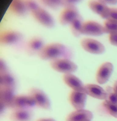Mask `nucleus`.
Wrapping results in <instances>:
<instances>
[{
  "mask_svg": "<svg viewBox=\"0 0 117 121\" xmlns=\"http://www.w3.org/2000/svg\"><path fill=\"white\" fill-rule=\"evenodd\" d=\"M38 55L42 60L51 61L60 58L70 59L72 52L64 44L53 43L44 45L38 53Z\"/></svg>",
  "mask_w": 117,
  "mask_h": 121,
  "instance_id": "obj_1",
  "label": "nucleus"
},
{
  "mask_svg": "<svg viewBox=\"0 0 117 121\" xmlns=\"http://www.w3.org/2000/svg\"><path fill=\"white\" fill-rule=\"evenodd\" d=\"M50 66L54 70L65 74L75 72L77 69V65L69 59L60 58L51 60Z\"/></svg>",
  "mask_w": 117,
  "mask_h": 121,
  "instance_id": "obj_2",
  "label": "nucleus"
},
{
  "mask_svg": "<svg viewBox=\"0 0 117 121\" xmlns=\"http://www.w3.org/2000/svg\"><path fill=\"white\" fill-rule=\"evenodd\" d=\"M30 12L35 19L44 26L52 28L54 26V20L52 15L39 6Z\"/></svg>",
  "mask_w": 117,
  "mask_h": 121,
  "instance_id": "obj_3",
  "label": "nucleus"
},
{
  "mask_svg": "<svg viewBox=\"0 0 117 121\" xmlns=\"http://www.w3.org/2000/svg\"><path fill=\"white\" fill-rule=\"evenodd\" d=\"M80 44L84 51L91 54H100L105 50L104 46L101 43L91 38H83Z\"/></svg>",
  "mask_w": 117,
  "mask_h": 121,
  "instance_id": "obj_4",
  "label": "nucleus"
},
{
  "mask_svg": "<svg viewBox=\"0 0 117 121\" xmlns=\"http://www.w3.org/2000/svg\"><path fill=\"white\" fill-rule=\"evenodd\" d=\"M35 105H36L35 102L31 95H21L14 96L10 107L14 110L28 109Z\"/></svg>",
  "mask_w": 117,
  "mask_h": 121,
  "instance_id": "obj_5",
  "label": "nucleus"
},
{
  "mask_svg": "<svg viewBox=\"0 0 117 121\" xmlns=\"http://www.w3.org/2000/svg\"><path fill=\"white\" fill-rule=\"evenodd\" d=\"M105 33L104 26L94 21L89 20L83 22L81 34L90 36H99Z\"/></svg>",
  "mask_w": 117,
  "mask_h": 121,
  "instance_id": "obj_6",
  "label": "nucleus"
},
{
  "mask_svg": "<svg viewBox=\"0 0 117 121\" xmlns=\"http://www.w3.org/2000/svg\"><path fill=\"white\" fill-rule=\"evenodd\" d=\"M81 16L77 8L75 6L64 7L59 16V23L63 26L70 25L76 18Z\"/></svg>",
  "mask_w": 117,
  "mask_h": 121,
  "instance_id": "obj_7",
  "label": "nucleus"
},
{
  "mask_svg": "<svg viewBox=\"0 0 117 121\" xmlns=\"http://www.w3.org/2000/svg\"><path fill=\"white\" fill-rule=\"evenodd\" d=\"M29 95L34 99L36 105L45 109H50V100L43 91L38 88H33L30 90Z\"/></svg>",
  "mask_w": 117,
  "mask_h": 121,
  "instance_id": "obj_8",
  "label": "nucleus"
},
{
  "mask_svg": "<svg viewBox=\"0 0 117 121\" xmlns=\"http://www.w3.org/2000/svg\"><path fill=\"white\" fill-rule=\"evenodd\" d=\"M113 70L112 64L109 62L103 63L99 68L96 73L97 81L100 84L106 83L110 77Z\"/></svg>",
  "mask_w": 117,
  "mask_h": 121,
  "instance_id": "obj_9",
  "label": "nucleus"
},
{
  "mask_svg": "<svg viewBox=\"0 0 117 121\" xmlns=\"http://www.w3.org/2000/svg\"><path fill=\"white\" fill-rule=\"evenodd\" d=\"M22 36L21 33L14 30H7L0 34V41L3 45H12L21 41Z\"/></svg>",
  "mask_w": 117,
  "mask_h": 121,
  "instance_id": "obj_10",
  "label": "nucleus"
},
{
  "mask_svg": "<svg viewBox=\"0 0 117 121\" xmlns=\"http://www.w3.org/2000/svg\"><path fill=\"white\" fill-rule=\"evenodd\" d=\"M63 79L65 84L74 91L85 92V85L78 78L72 73L64 74Z\"/></svg>",
  "mask_w": 117,
  "mask_h": 121,
  "instance_id": "obj_11",
  "label": "nucleus"
},
{
  "mask_svg": "<svg viewBox=\"0 0 117 121\" xmlns=\"http://www.w3.org/2000/svg\"><path fill=\"white\" fill-rule=\"evenodd\" d=\"M85 92L94 98L106 100L107 98V92L101 86L95 84H87L85 85Z\"/></svg>",
  "mask_w": 117,
  "mask_h": 121,
  "instance_id": "obj_12",
  "label": "nucleus"
},
{
  "mask_svg": "<svg viewBox=\"0 0 117 121\" xmlns=\"http://www.w3.org/2000/svg\"><path fill=\"white\" fill-rule=\"evenodd\" d=\"M87 98L85 92L73 91L71 93L70 100L72 105L77 110L83 109Z\"/></svg>",
  "mask_w": 117,
  "mask_h": 121,
  "instance_id": "obj_13",
  "label": "nucleus"
},
{
  "mask_svg": "<svg viewBox=\"0 0 117 121\" xmlns=\"http://www.w3.org/2000/svg\"><path fill=\"white\" fill-rule=\"evenodd\" d=\"M92 113L88 110L81 109L71 112L67 117L66 121H91Z\"/></svg>",
  "mask_w": 117,
  "mask_h": 121,
  "instance_id": "obj_14",
  "label": "nucleus"
},
{
  "mask_svg": "<svg viewBox=\"0 0 117 121\" xmlns=\"http://www.w3.org/2000/svg\"><path fill=\"white\" fill-rule=\"evenodd\" d=\"M88 5L91 11L99 15L102 18L105 19L109 9L106 4L98 0H89Z\"/></svg>",
  "mask_w": 117,
  "mask_h": 121,
  "instance_id": "obj_15",
  "label": "nucleus"
},
{
  "mask_svg": "<svg viewBox=\"0 0 117 121\" xmlns=\"http://www.w3.org/2000/svg\"><path fill=\"white\" fill-rule=\"evenodd\" d=\"M9 9L14 15L19 17L24 16L28 10L25 0H12Z\"/></svg>",
  "mask_w": 117,
  "mask_h": 121,
  "instance_id": "obj_16",
  "label": "nucleus"
},
{
  "mask_svg": "<svg viewBox=\"0 0 117 121\" xmlns=\"http://www.w3.org/2000/svg\"><path fill=\"white\" fill-rule=\"evenodd\" d=\"M14 90L9 88H0V111L6 107H9L15 96Z\"/></svg>",
  "mask_w": 117,
  "mask_h": 121,
  "instance_id": "obj_17",
  "label": "nucleus"
},
{
  "mask_svg": "<svg viewBox=\"0 0 117 121\" xmlns=\"http://www.w3.org/2000/svg\"><path fill=\"white\" fill-rule=\"evenodd\" d=\"M33 116L29 109L16 110L11 113L10 119L12 121H30Z\"/></svg>",
  "mask_w": 117,
  "mask_h": 121,
  "instance_id": "obj_18",
  "label": "nucleus"
},
{
  "mask_svg": "<svg viewBox=\"0 0 117 121\" xmlns=\"http://www.w3.org/2000/svg\"><path fill=\"white\" fill-rule=\"evenodd\" d=\"M0 88L14 90L16 81L13 76L9 71L0 73Z\"/></svg>",
  "mask_w": 117,
  "mask_h": 121,
  "instance_id": "obj_19",
  "label": "nucleus"
},
{
  "mask_svg": "<svg viewBox=\"0 0 117 121\" xmlns=\"http://www.w3.org/2000/svg\"><path fill=\"white\" fill-rule=\"evenodd\" d=\"M44 46L43 40L39 37H34L30 39L27 43V50L32 53L39 52Z\"/></svg>",
  "mask_w": 117,
  "mask_h": 121,
  "instance_id": "obj_20",
  "label": "nucleus"
},
{
  "mask_svg": "<svg viewBox=\"0 0 117 121\" xmlns=\"http://www.w3.org/2000/svg\"><path fill=\"white\" fill-rule=\"evenodd\" d=\"M82 18L81 16L76 18L70 25L71 31L72 35L78 37L81 34V28L82 25Z\"/></svg>",
  "mask_w": 117,
  "mask_h": 121,
  "instance_id": "obj_21",
  "label": "nucleus"
},
{
  "mask_svg": "<svg viewBox=\"0 0 117 121\" xmlns=\"http://www.w3.org/2000/svg\"><path fill=\"white\" fill-rule=\"evenodd\" d=\"M105 33H117V21L107 20L104 24Z\"/></svg>",
  "mask_w": 117,
  "mask_h": 121,
  "instance_id": "obj_22",
  "label": "nucleus"
},
{
  "mask_svg": "<svg viewBox=\"0 0 117 121\" xmlns=\"http://www.w3.org/2000/svg\"><path fill=\"white\" fill-rule=\"evenodd\" d=\"M103 105L111 115L117 118V104L111 103L105 100L103 103Z\"/></svg>",
  "mask_w": 117,
  "mask_h": 121,
  "instance_id": "obj_23",
  "label": "nucleus"
},
{
  "mask_svg": "<svg viewBox=\"0 0 117 121\" xmlns=\"http://www.w3.org/2000/svg\"><path fill=\"white\" fill-rule=\"evenodd\" d=\"M63 0H46L45 6L52 9H56L63 6Z\"/></svg>",
  "mask_w": 117,
  "mask_h": 121,
  "instance_id": "obj_24",
  "label": "nucleus"
},
{
  "mask_svg": "<svg viewBox=\"0 0 117 121\" xmlns=\"http://www.w3.org/2000/svg\"><path fill=\"white\" fill-rule=\"evenodd\" d=\"M107 92L108 93V96L106 100H108L111 103L117 104V95L114 93L113 89L110 87H108L107 88Z\"/></svg>",
  "mask_w": 117,
  "mask_h": 121,
  "instance_id": "obj_25",
  "label": "nucleus"
},
{
  "mask_svg": "<svg viewBox=\"0 0 117 121\" xmlns=\"http://www.w3.org/2000/svg\"><path fill=\"white\" fill-rule=\"evenodd\" d=\"M105 19L117 21V9L109 8Z\"/></svg>",
  "mask_w": 117,
  "mask_h": 121,
  "instance_id": "obj_26",
  "label": "nucleus"
},
{
  "mask_svg": "<svg viewBox=\"0 0 117 121\" xmlns=\"http://www.w3.org/2000/svg\"><path fill=\"white\" fill-rule=\"evenodd\" d=\"M28 10L30 12L38 6V4L35 0H25Z\"/></svg>",
  "mask_w": 117,
  "mask_h": 121,
  "instance_id": "obj_27",
  "label": "nucleus"
},
{
  "mask_svg": "<svg viewBox=\"0 0 117 121\" xmlns=\"http://www.w3.org/2000/svg\"><path fill=\"white\" fill-rule=\"evenodd\" d=\"M81 0H63V6L64 7L68 6H74Z\"/></svg>",
  "mask_w": 117,
  "mask_h": 121,
  "instance_id": "obj_28",
  "label": "nucleus"
},
{
  "mask_svg": "<svg viewBox=\"0 0 117 121\" xmlns=\"http://www.w3.org/2000/svg\"><path fill=\"white\" fill-rule=\"evenodd\" d=\"M109 40L111 44L117 46V33L110 34Z\"/></svg>",
  "mask_w": 117,
  "mask_h": 121,
  "instance_id": "obj_29",
  "label": "nucleus"
},
{
  "mask_svg": "<svg viewBox=\"0 0 117 121\" xmlns=\"http://www.w3.org/2000/svg\"><path fill=\"white\" fill-rule=\"evenodd\" d=\"M105 4L114 5L117 3V0H98Z\"/></svg>",
  "mask_w": 117,
  "mask_h": 121,
  "instance_id": "obj_30",
  "label": "nucleus"
},
{
  "mask_svg": "<svg viewBox=\"0 0 117 121\" xmlns=\"http://www.w3.org/2000/svg\"><path fill=\"white\" fill-rule=\"evenodd\" d=\"M113 91L114 93L116 94V95H117V80L115 82L113 86Z\"/></svg>",
  "mask_w": 117,
  "mask_h": 121,
  "instance_id": "obj_31",
  "label": "nucleus"
},
{
  "mask_svg": "<svg viewBox=\"0 0 117 121\" xmlns=\"http://www.w3.org/2000/svg\"><path fill=\"white\" fill-rule=\"evenodd\" d=\"M38 121H55L52 118H46V119H41Z\"/></svg>",
  "mask_w": 117,
  "mask_h": 121,
  "instance_id": "obj_32",
  "label": "nucleus"
},
{
  "mask_svg": "<svg viewBox=\"0 0 117 121\" xmlns=\"http://www.w3.org/2000/svg\"><path fill=\"white\" fill-rule=\"evenodd\" d=\"M40 1L41 2V3L43 4V5H45V1H46V0H40Z\"/></svg>",
  "mask_w": 117,
  "mask_h": 121,
  "instance_id": "obj_33",
  "label": "nucleus"
}]
</instances>
